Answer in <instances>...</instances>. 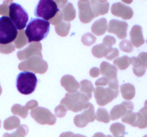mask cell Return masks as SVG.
<instances>
[{
    "label": "cell",
    "mask_w": 147,
    "mask_h": 137,
    "mask_svg": "<svg viewBox=\"0 0 147 137\" xmlns=\"http://www.w3.org/2000/svg\"><path fill=\"white\" fill-rule=\"evenodd\" d=\"M73 137H86L84 136H82V135H78V134H77V135H73Z\"/></svg>",
    "instance_id": "obj_48"
},
{
    "label": "cell",
    "mask_w": 147,
    "mask_h": 137,
    "mask_svg": "<svg viewBox=\"0 0 147 137\" xmlns=\"http://www.w3.org/2000/svg\"><path fill=\"white\" fill-rule=\"evenodd\" d=\"M42 44L40 42H32L24 50L18 51L17 57L20 60H27L31 57L37 56L42 58Z\"/></svg>",
    "instance_id": "obj_12"
},
{
    "label": "cell",
    "mask_w": 147,
    "mask_h": 137,
    "mask_svg": "<svg viewBox=\"0 0 147 137\" xmlns=\"http://www.w3.org/2000/svg\"><path fill=\"white\" fill-rule=\"evenodd\" d=\"M19 69L24 71H32L35 74H45L48 68L47 61L41 57L34 56L26 61H22L18 66Z\"/></svg>",
    "instance_id": "obj_7"
},
{
    "label": "cell",
    "mask_w": 147,
    "mask_h": 137,
    "mask_svg": "<svg viewBox=\"0 0 147 137\" xmlns=\"http://www.w3.org/2000/svg\"><path fill=\"white\" fill-rule=\"evenodd\" d=\"M131 42L135 47H139L144 44L145 41L143 37L142 28L139 25H135L132 27L130 31Z\"/></svg>",
    "instance_id": "obj_18"
},
{
    "label": "cell",
    "mask_w": 147,
    "mask_h": 137,
    "mask_svg": "<svg viewBox=\"0 0 147 137\" xmlns=\"http://www.w3.org/2000/svg\"><path fill=\"white\" fill-rule=\"evenodd\" d=\"M50 22L41 19L32 18L24 31L28 42H40L46 38L50 31Z\"/></svg>",
    "instance_id": "obj_1"
},
{
    "label": "cell",
    "mask_w": 147,
    "mask_h": 137,
    "mask_svg": "<svg viewBox=\"0 0 147 137\" xmlns=\"http://www.w3.org/2000/svg\"><path fill=\"white\" fill-rule=\"evenodd\" d=\"M82 42L86 46H90L96 41V37L90 33H86L82 37Z\"/></svg>",
    "instance_id": "obj_35"
},
{
    "label": "cell",
    "mask_w": 147,
    "mask_h": 137,
    "mask_svg": "<svg viewBox=\"0 0 147 137\" xmlns=\"http://www.w3.org/2000/svg\"><path fill=\"white\" fill-rule=\"evenodd\" d=\"M134 104L131 101H123L121 104L113 106L110 112V118L111 120H116L126 115L128 111H132Z\"/></svg>",
    "instance_id": "obj_16"
},
{
    "label": "cell",
    "mask_w": 147,
    "mask_h": 137,
    "mask_svg": "<svg viewBox=\"0 0 147 137\" xmlns=\"http://www.w3.org/2000/svg\"><path fill=\"white\" fill-rule=\"evenodd\" d=\"M14 41V45H15L16 48L17 49L22 48L28 43L27 37H26L25 32H24V30H20V31H18L17 38Z\"/></svg>",
    "instance_id": "obj_28"
},
{
    "label": "cell",
    "mask_w": 147,
    "mask_h": 137,
    "mask_svg": "<svg viewBox=\"0 0 147 137\" xmlns=\"http://www.w3.org/2000/svg\"><path fill=\"white\" fill-rule=\"evenodd\" d=\"M139 57L141 60H142V63L144 64V67L147 68V53L146 52H141L139 54Z\"/></svg>",
    "instance_id": "obj_43"
},
{
    "label": "cell",
    "mask_w": 147,
    "mask_h": 137,
    "mask_svg": "<svg viewBox=\"0 0 147 137\" xmlns=\"http://www.w3.org/2000/svg\"><path fill=\"white\" fill-rule=\"evenodd\" d=\"M93 137H106V136L103 134H101V133H97Z\"/></svg>",
    "instance_id": "obj_47"
},
{
    "label": "cell",
    "mask_w": 147,
    "mask_h": 137,
    "mask_svg": "<svg viewBox=\"0 0 147 137\" xmlns=\"http://www.w3.org/2000/svg\"><path fill=\"white\" fill-rule=\"evenodd\" d=\"M113 64L116 65L119 69H126L131 64V59L128 56H123L120 58H116L113 61Z\"/></svg>",
    "instance_id": "obj_27"
},
{
    "label": "cell",
    "mask_w": 147,
    "mask_h": 137,
    "mask_svg": "<svg viewBox=\"0 0 147 137\" xmlns=\"http://www.w3.org/2000/svg\"><path fill=\"white\" fill-rule=\"evenodd\" d=\"M100 71L102 75L109 80V87L114 89H119L116 67L106 61H103L100 64Z\"/></svg>",
    "instance_id": "obj_10"
},
{
    "label": "cell",
    "mask_w": 147,
    "mask_h": 137,
    "mask_svg": "<svg viewBox=\"0 0 147 137\" xmlns=\"http://www.w3.org/2000/svg\"><path fill=\"white\" fill-rule=\"evenodd\" d=\"M37 105H38V103H37V101H35V100H31V101H28L24 106H25L28 110H33L34 109V108H37Z\"/></svg>",
    "instance_id": "obj_42"
},
{
    "label": "cell",
    "mask_w": 147,
    "mask_h": 137,
    "mask_svg": "<svg viewBox=\"0 0 147 137\" xmlns=\"http://www.w3.org/2000/svg\"><path fill=\"white\" fill-rule=\"evenodd\" d=\"M108 30L107 20L105 18H101L93 23L91 27V31L94 34L101 36Z\"/></svg>",
    "instance_id": "obj_20"
},
{
    "label": "cell",
    "mask_w": 147,
    "mask_h": 137,
    "mask_svg": "<svg viewBox=\"0 0 147 137\" xmlns=\"http://www.w3.org/2000/svg\"><path fill=\"white\" fill-rule=\"evenodd\" d=\"M136 121V113H134L133 111H128L126 115L122 117V121L126 124H130L131 126H134Z\"/></svg>",
    "instance_id": "obj_33"
},
{
    "label": "cell",
    "mask_w": 147,
    "mask_h": 137,
    "mask_svg": "<svg viewBox=\"0 0 147 137\" xmlns=\"http://www.w3.org/2000/svg\"><path fill=\"white\" fill-rule=\"evenodd\" d=\"M110 115L106 108H98L96 114V119L103 123H109L110 121Z\"/></svg>",
    "instance_id": "obj_31"
},
{
    "label": "cell",
    "mask_w": 147,
    "mask_h": 137,
    "mask_svg": "<svg viewBox=\"0 0 147 137\" xmlns=\"http://www.w3.org/2000/svg\"><path fill=\"white\" fill-rule=\"evenodd\" d=\"M146 43H147V40H146Z\"/></svg>",
    "instance_id": "obj_52"
},
{
    "label": "cell",
    "mask_w": 147,
    "mask_h": 137,
    "mask_svg": "<svg viewBox=\"0 0 147 137\" xmlns=\"http://www.w3.org/2000/svg\"><path fill=\"white\" fill-rule=\"evenodd\" d=\"M144 106H147V100L145 101V104H144Z\"/></svg>",
    "instance_id": "obj_49"
},
{
    "label": "cell",
    "mask_w": 147,
    "mask_h": 137,
    "mask_svg": "<svg viewBox=\"0 0 147 137\" xmlns=\"http://www.w3.org/2000/svg\"><path fill=\"white\" fill-rule=\"evenodd\" d=\"M9 15L16 28L20 31L23 30L29 19L28 14L26 10L20 4L12 2L9 6Z\"/></svg>",
    "instance_id": "obj_5"
},
{
    "label": "cell",
    "mask_w": 147,
    "mask_h": 137,
    "mask_svg": "<svg viewBox=\"0 0 147 137\" xmlns=\"http://www.w3.org/2000/svg\"><path fill=\"white\" fill-rule=\"evenodd\" d=\"M119 47H120L121 50L125 51V52L129 53L133 51V45H132L131 42L129 40L124 39L121 41Z\"/></svg>",
    "instance_id": "obj_36"
},
{
    "label": "cell",
    "mask_w": 147,
    "mask_h": 137,
    "mask_svg": "<svg viewBox=\"0 0 147 137\" xmlns=\"http://www.w3.org/2000/svg\"><path fill=\"white\" fill-rule=\"evenodd\" d=\"M88 101V98L80 92L77 91L73 94L67 93L65 98L60 101V105L64 106L67 110H70L73 112H78L88 107L90 104Z\"/></svg>",
    "instance_id": "obj_2"
},
{
    "label": "cell",
    "mask_w": 147,
    "mask_h": 137,
    "mask_svg": "<svg viewBox=\"0 0 147 137\" xmlns=\"http://www.w3.org/2000/svg\"><path fill=\"white\" fill-rule=\"evenodd\" d=\"M119 55V52L118 49L116 48H111L109 50V53H108L107 56L106 57V58L109 60H113L114 58H116Z\"/></svg>",
    "instance_id": "obj_40"
},
{
    "label": "cell",
    "mask_w": 147,
    "mask_h": 137,
    "mask_svg": "<svg viewBox=\"0 0 147 137\" xmlns=\"http://www.w3.org/2000/svg\"><path fill=\"white\" fill-rule=\"evenodd\" d=\"M110 130L115 137H123L125 134V126L120 123H115L112 124Z\"/></svg>",
    "instance_id": "obj_30"
},
{
    "label": "cell",
    "mask_w": 147,
    "mask_h": 137,
    "mask_svg": "<svg viewBox=\"0 0 147 137\" xmlns=\"http://www.w3.org/2000/svg\"><path fill=\"white\" fill-rule=\"evenodd\" d=\"M134 126L140 128H145L147 127V106L142 108L138 113H136V121Z\"/></svg>",
    "instance_id": "obj_22"
},
{
    "label": "cell",
    "mask_w": 147,
    "mask_h": 137,
    "mask_svg": "<svg viewBox=\"0 0 147 137\" xmlns=\"http://www.w3.org/2000/svg\"><path fill=\"white\" fill-rule=\"evenodd\" d=\"M120 89L122 96L126 100H131L136 94L134 86L129 83L122 84L120 87Z\"/></svg>",
    "instance_id": "obj_23"
},
{
    "label": "cell",
    "mask_w": 147,
    "mask_h": 137,
    "mask_svg": "<svg viewBox=\"0 0 147 137\" xmlns=\"http://www.w3.org/2000/svg\"><path fill=\"white\" fill-rule=\"evenodd\" d=\"M67 108L63 105H59L55 109V115L57 117L59 118H63L66 115V113H67Z\"/></svg>",
    "instance_id": "obj_37"
},
{
    "label": "cell",
    "mask_w": 147,
    "mask_h": 137,
    "mask_svg": "<svg viewBox=\"0 0 147 137\" xmlns=\"http://www.w3.org/2000/svg\"><path fill=\"white\" fill-rule=\"evenodd\" d=\"M60 84L69 94L77 92L80 88V84L71 75H65L63 76Z\"/></svg>",
    "instance_id": "obj_17"
},
{
    "label": "cell",
    "mask_w": 147,
    "mask_h": 137,
    "mask_svg": "<svg viewBox=\"0 0 147 137\" xmlns=\"http://www.w3.org/2000/svg\"><path fill=\"white\" fill-rule=\"evenodd\" d=\"M96 86H105L109 85V80L106 77H102L99 78L96 81Z\"/></svg>",
    "instance_id": "obj_41"
},
{
    "label": "cell",
    "mask_w": 147,
    "mask_h": 137,
    "mask_svg": "<svg viewBox=\"0 0 147 137\" xmlns=\"http://www.w3.org/2000/svg\"><path fill=\"white\" fill-rule=\"evenodd\" d=\"M116 40L114 37H111V36H106L103 39V41L102 44H103L106 47L111 48L112 46L116 44Z\"/></svg>",
    "instance_id": "obj_39"
},
{
    "label": "cell",
    "mask_w": 147,
    "mask_h": 137,
    "mask_svg": "<svg viewBox=\"0 0 147 137\" xmlns=\"http://www.w3.org/2000/svg\"><path fill=\"white\" fill-rule=\"evenodd\" d=\"M55 3L57 4L58 8L63 9V7L67 4V1H56Z\"/></svg>",
    "instance_id": "obj_45"
},
{
    "label": "cell",
    "mask_w": 147,
    "mask_h": 137,
    "mask_svg": "<svg viewBox=\"0 0 147 137\" xmlns=\"http://www.w3.org/2000/svg\"><path fill=\"white\" fill-rule=\"evenodd\" d=\"M73 136V133L66 132V133H63V134H62L60 137H72Z\"/></svg>",
    "instance_id": "obj_46"
},
{
    "label": "cell",
    "mask_w": 147,
    "mask_h": 137,
    "mask_svg": "<svg viewBox=\"0 0 147 137\" xmlns=\"http://www.w3.org/2000/svg\"><path fill=\"white\" fill-rule=\"evenodd\" d=\"M56 33L60 37H66L69 34L70 29V24L67 22H61L57 26H55Z\"/></svg>",
    "instance_id": "obj_29"
},
{
    "label": "cell",
    "mask_w": 147,
    "mask_h": 137,
    "mask_svg": "<svg viewBox=\"0 0 147 137\" xmlns=\"http://www.w3.org/2000/svg\"><path fill=\"white\" fill-rule=\"evenodd\" d=\"M128 26L129 25L126 21L112 19L109 21L108 31L109 33H113L119 39H123L127 37Z\"/></svg>",
    "instance_id": "obj_13"
},
{
    "label": "cell",
    "mask_w": 147,
    "mask_h": 137,
    "mask_svg": "<svg viewBox=\"0 0 147 137\" xmlns=\"http://www.w3.org/2000/svg\"><path fill=\"white\" fill-rule=\"evenodd\" d=\"M144 137H147V135H146V136H144Z\"/></svg>",
    "instance_id": "obj_51"
},
{
    "label": "cell",
    "mask_w": 147,
    "mask_h": 137,
    "mask_svg": "<svg viewBox=\"0 0 147 137\" xmlns=\"http://www.w3.org/2000/svg\"><path fill=\"white\" fill-rule=\"evenodd\" d=\"M131 64L133 65V71L135 75L140 77L145 74L146 68L139 57H134L131 58Z\"/></svg>",
    "instance_id": "obj_21"
},
{
    "label": "cell",
    "mask_w": 147,
    "mask_h": 137,
    "mask_svg": "<svg viewBox=\"0 0 147 137\" xmlns=\"http://www.w3.org/2000/svg\"><path fill=\"white\" fill-rule=\"evenodd\" d=\"M100 71L98 68L97 67H93L90 69V75L92 77H97L100 75Z\"/></svg>",
    "instance_id": "obj_44"
},
{
    "label": "cell",
    "mask_w": 147,
    "mask_h": 137,
    "mask_svg": "<svg viewBox=\"0 0 147 137\" xmlns=\"http://www.w3.org/2000/svg\"><path fill=\"white\" fill-rule=\"evenodd\" d=\"M17 29L9 17L3 16L0 17V44H11L17 37Z\"/></svg>",
    "instance_id": "obj_4"
},
{
    "label": "cell",
    "mask_w": 147,
    "mask_h": 137,
    "mask_svg": "<svg viewBox=\"0 0 147 137\" xmlns=\"http://www.w3.org/2000/svg\"><path fill=\"white\" fill-rule=\"evenodd\" d=\"M107 137H112V136H108Z\"/></svg>",
    "instance_id": "obj_50"
},
{
    "label": "cell",
    "mask_w": 147,
    "mask_h": 137,
    "mask_svg": "<svg viewBox=\"0 0 147 137\" xmlns=\"http://www.w3.org/2000/svg\"><path fill=\"white\" fill-rule=\"evenodd\" d=\"M96 119L94 106L92 104H89L88 107L84 110L81 114L76 115L74 118V124L77 126L85 127L89 122H93Z\"/></svg>",
    "instance_id": "obj_11"
},
{
    "label": "cell",
    "mask_w": 147,
    "mask_h": 137,
    "mask_svg": "<svg viewBox=\"0 0 147 137\" xmlns=\"http://www.w3.org/2000/svg\"><path fill=\"white\" fill-rule=\"evenodd\" d=\"M11 112L14 115H18L22 118H25L28 114V109L25 106H22L20 104H15L11 108Z\"/></svg>",
    "instance_id": "obj_32"
},
{
    "label": "cell",
    "mask_w": 147,
    "mask_h": 137,
    "mask_svg": "<svg viewBox=\"0 0 147 137\" xmlns=\"http://www.w3.org/2000/svg\"><path fill=\"white\" fill-rule=\"evenodd\" d=\"M111 11L112 14L116 17H121L125 20L130 19L134 15V11L132 9L121 2L113 4L111 9Z\"/></svg>",
    "instance_id": "obj_15"
},
{
    "label": "cell",
    "mask_w": 147,
    "mask_h": 137,
    "mask_svg": "<svg viewBox=\"0 0 147 137\" xmlns=\"http://www.w3.org/2000/svg\"><path fill=\"white\" fill-rule=\"evenodd\" d=\"M63 19L66 21H73L76 16V11L72 3H67L62 9Z\"/></svg>",
    "instance_id": "obj_24"
},
{
    "label": "cell",
    "mask_w": 147,
    "mask_h": 137,
    "mask_svg": "<svg viewBox=\"0 0 147 137\" xmlns=\"http://www.w3.org/2000/svg\"><path fill=\"white\" fill-rule=\"evenodd\" d=\"M80 92L86 95L90 99L92 97V92L94 91V87L93 84L88 80H83L80 83Z\"/></svg>",
    "instance_id": "obj_25"
},
{
    "label": "cell",
    "mask_w": 147,
    "mask_h": 137,
    "mask_svg": "<svg viewBox=\"0 0 147 137\" xmlns=\"http://www.w3.org/2000/svg\"><path fill=\"white\" fill-rule=\"evenodd\" d=\"M58 11V7L55 1L41 0L39 1L34 9V14L38 18L47 21L54 18Z\"/></svg>",
    "instance_id": "obj_6"
},
{
    "label": "cell",
    "mask_w": 147,
    "mask_h": 137,
    "mask_svg": "<svg viewBox=\"0 0 147 137\" xmlns=\"http://www.w3.org/2000/svg\"><path fill=\"white\" fill-rule=\"evenodd\" d=\"M63 13H62V11L59 10L58 12L57 13L55 16L54 18H53L52 19H50V24H52L53 25L57 26L58 24H60V23L62 22V20H63Z\"/></svg>",
    "instance_id": "obj_38"
},
{
    "label": "cell",
    "mask_w": 147,
    "mask_h": 137,
    "mask_svg": "<svg viewBox=\"0 0 147 137\" xmlns=\"http://www.w3.org/2000/svg\"><path fill=\"white\" fill-rule=\"evenodd\" d=\"M31 116L40 124L53 125L56 122V116L53 115L47 108L44 107H37L30 111Z\"/></svg>",
    "instance_id": "obj_9"
},
{
    "label": "cell",
    "mask_w": 147,
    "mask_h": 137,
    "mask_svg": "<svg viewBox=\"0 0 147 137\" xmlns=\"http://www.w3.org/2000/svg\"><path fill=\"white\" fill-rule=\"evenodd\" d=\"M37 84V78L32 72L23 71L17 76L16 86L19 92L22 94L28 95L34 92Z\"/></svg>",
    "instance_id": "obj_3"
},
{
    "label": "cell",
    "mask_w": 147,
    "mask_h": 137,
    "mask_svg": "<svg viewBox=\"0 0 147 137\" xmlns=\"http://www.w3.org/2000/svg\"><path fill=\"white\" fill-rule=\"evenodd\" d=\"M110 47H108L105 46L103 44H100L96 45L92 49V53L94 57L96 58H102V57H106L110 50Z\"/></svg>",
    "instance_id": "obj_26"
},
{
    "label": "cell",
    "mask_w": 147,
    "mask_h": 137,
    "mask_svg": "<svg viewBox=\"0 0 147 137\" xmlns=\"http://www.w3.org/2000/svg\"><path fill=\"white\" fill-rule=\"evenodd\" d=\"M119 89L111 87L97 86L94 89V96L96 102L99 106H105L111 102L119 95Z\"/></svg>",
    "instance_id": "obj_8"
},
{
    "label": "cell",
    "mask_w": 147,
    "mask_h": 137,
    "mask_svg": "<svg viewBox=\"0 0 147 137\" xmlns=\"http://www.w3.org/2000/svg\"><path fill=\"white\" fill-rule=\"evenodd\" d=\"M79 9V18L81 22L88 24L95 17L90 7V1H79L78 3Z\"/></svg>",
    "instance_id": "obj_14"
},
{
    "label": "cell",
    "mask_w": 147,
    "mask_h": 137,
    "mask_svg": "<svg viewBox=\"0 0 147 137\" xmlns=\"http://www.w3.org/2000/svg\"><path fill=\"white\" fill-rule=\"evenodd\" d=\"M20 121L17 117L11 116L7 118L5 121V128L7 129H12L20 126Z\"/></svg>",
    "instance_id": "obj_34"
},
{
    "label": "cell",
    "mask_w": 147,
    "mask_h": 137,
    "mask_svg": "<svg viewBox=\"0 0 147 137\" xmlns=\"http://www.w3.org/2000/svg\"><path fill=\"white\" fill-rule=\"evenodd\" d=\"M90 7L95 17L104 15L109 12V3L106 1H90Z\"/></svg>",
    "instance_id": "obj_19"
}]
</instances>
